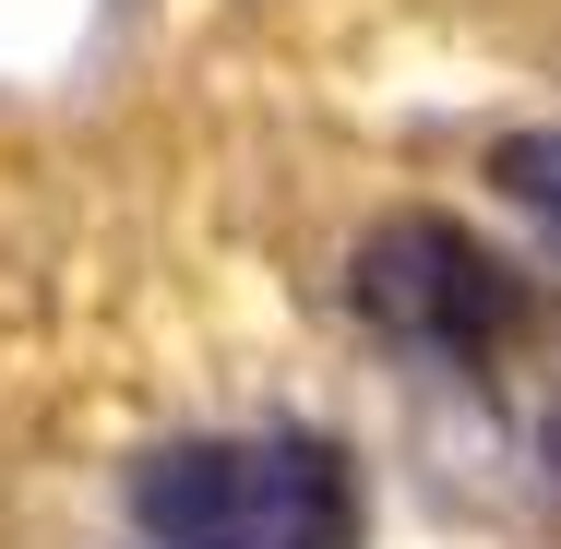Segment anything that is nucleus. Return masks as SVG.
Segmentation results:
<instances>
[{
  "instance_id": "nucleus-2",
  "label": "nucleus",
  "mask_w": 561,
  "mask_h": 549,
  "mask_svg": "<svg viewBox=\"0 0 561 549\" xmlns=\"http://www.w3.org/2000/svg\"><path fill=\"white\" fill-rule=\"evenodd\" d=\"M346 311L394 358L454 370V382H502L538 346V323H550L538 275L502 263L478 227H454V216H382L358 239V263H346Z\"/></svg>"
},
{
  "instance_id": "nucleus-3",
  "label": "nucleus",
  "mask_w": 561,
  "mask_h": 549,
  "mask_svg": "<svg viewBox=\"0 0 561 549\" xmlns=\"http://www.w3.org/2000/svg\"><path fill=\"white\" fill-rule=\"evenodd\" d=\"M490 192L561 251V131H502V144H490Z\"/></svg>"
},
{
  "instance_id": "nucleus-1",
  "label": "nucleus",
  "mask_w": 561,
  "mask_h": 549,
  "mask_svg": "<svg viewBox=\"0 0 561 549\" xmlns=\"http://www.w3.org/2000/svg\"><path fill=\"white\" fill-rule=\"evenodd\" d=\"M144 549H358V466L323 431H204L131 466Z\"/></svg>"
}]
</instances>
